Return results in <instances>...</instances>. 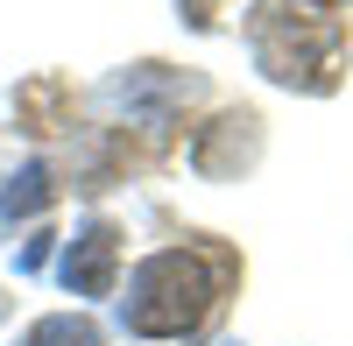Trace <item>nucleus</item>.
Instances as JSON below:
<instances>
[{
    "label": "nucleus",
    "mask_w": 353,
    "mask_h": 346,
    "mask_svg": "<svg viewBox=\"0 0 353 346\" xmlns=\"http://www.w3.org/2000/svg\"><path fill=\"white\" fill-rule=\"evenodd\" d=\"M205 304H212V269L198 262V254H149L134 276H128V332L141 339H184L198 318H205Z\"/></svg>",
    "instance_id": "nucleus-1"
},
{
    "label": "nucleus",
    "mask_w": 353,
    "mask_h": 346,
    "mask_svg": "<svg viewBox=\"0 0 353 346\" xmlns=\"http://www.w3.org/2000/svg\"><path fill=\"white\" fill-rule=\"evenodd\" d=\"M254 57L261 71L283 78V85H332V64H339V28L311 21V14H290V8H261L254 21Z\"/></svg>",
    "instance_id": "nucleus-2"
},
{
    "label": "nucleus",
    "mask_w": 353,
    "mask_h": 346,
    "mask_svg": "<svg viewBox=\"0 0 353 346\" xmlns=\"http://www.w3.org/2000/svg\"><path fill=\"white\" fill-rule=\"evenodd\" d=\"M113 262H121V234H113L106 219H92V226L64 247L57 283H64L71 297H106V290H113Z\"/></svg>",
    "instance_id": "nucleus-3"
},
{
    "label": "nucleus",
    "mask_w": 353,
    "mask_h": 346,
    "mask_svg": "<svg viewBox=\"0 0 353 346\" xmlns=\"http://www.w3.org/2000/svg\"><path fill=\"white\" fill-rule=\"evenodd\" d=\"M50 205V170L43 163H28L21 177L0 184V219H21V212H43Z\"/></svg>",
    "instance_id": "nucleus-4"
},
{
    "label": "nucleus",
    "mask_w": 353,
    "mask_h": 346,
    "mask_svg": "<svg viewBox=\"0 0 353 346\" xmlns=\"http://www.w3.org/2000/svg\"><path fill=\"white\" fill-rule=\"evenodd\" d=\"M21 346H99V332H92V318H71V311H57V318L28 325Z\"/></svg>",
    "instance_id": "nucleus-5"
}]
</instances>
